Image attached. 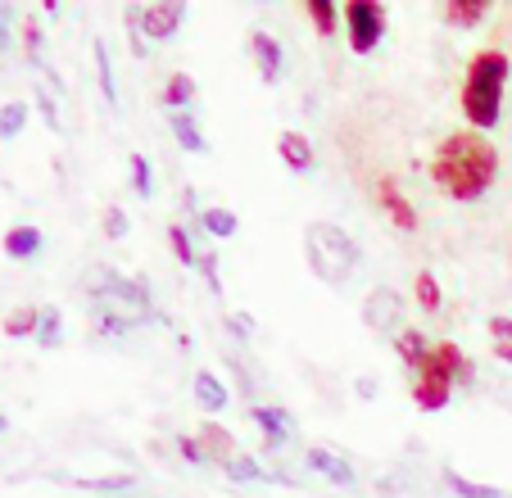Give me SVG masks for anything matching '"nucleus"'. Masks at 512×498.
I'll return each mask as SVG.
<instances>
[{"instance_id":"f257e3e1","label":"nucleus","mask_w":512,"mask_h":498,"mask_svg":"<svg viewBox=\"0 0 512 498\" xmlns=\"http://www.w3.org/2000/svg\"><path fill=\"white\" fill-rule=\"evenodd\" d=\"M499 177V150L490 145L485 132H463L445 136V141L435 145V159H431V182L458 204H472L481 200L485 191L494 186Z\"/></svg>"},{"instance_id":"f03ea898","label":"nucleus","mask_w":512,"mask_h":498,"mask_svg":"<svg viewBox=\"0 0 512 498\" xmlns=\"http://www.w3.org/2000/svg\"><path fill=\"white\" fill-rule=\"evenodd\" d=\"M508 55L503 50H476L472 64H467L463 73V96H458V105H463V118L472 132H490V127H499L503 118V91H508Z\"/></svg>"},{"instance_id":"7ed1b4c3","label":"nucleus","mask_w":512,"mask_h":498,"mask_svg":"<svg viewBox=\"0 0 512 498\" xmlns=\"http://www.w3.org/2000/svg\"><path fill=\"white\" fill-rule=\"evenodd\" d=\"M304 259H309L318 281L345 286V281L354 277L358 259H363V249H358V240L349 236L340 222H309V227H304Z\"/></svg>"},{"instance_id":"20e7f679","label":"nucleus","mask_w":512,"mask_h":498,"mask_svg":"<svg viewBox=\"0 0 512 498\" xmlns=\"http://www.w3.org/2000/svg\"><path fill=\"white\" fill-rule=\"evenodd\" d=\"M454 381L472 385V363L463 358V349L454 345V340H445V345H435L431 358H426V367L413 376V399L422 412H440L449 403V394H454Z\"/></svg>"},{"instance_id":"39448f33","label":"nucleus","mask_w":512,"mask_h":498,"mask_svg":"<svg viewBox=\"0 0 512 498\" xmlns=\"http://www.w3.org/2000/svg\"><path fill=\"white\" fill-rule=\"evenodd\" d=\"M345 37L354 55H372L386 37V5L381 0H349L345 5Z\"/></svg>"},{"instance_id":"423d86ee","label":"nucleus","mask_w":512,"mask_h":498,"mask_svg":"<svg viewBox=\"0 0 512 498\" xmlns=\"http://www.w3.org/2000/svg\"><path fill=\"white\" fill-rule=\"evenodd\" d=\"M132 14H136V28H141L145 37L168 41L177 28H182L186 5H182V0H159V5H145V10H132Z\"/></svg>"},{"instance_id":"0eeeda50","label":"nucleus","mask_w":512,"mask_h":498,"mask_svg":"<svg viewBox=\"0 0 512 498\" xmlns=\"http://www.w3.org/2000/svg\"><path fill=\"white\" fill-rule=\"evenodd\" d=\"M372 195H377L381 213H386L390 222H395L399 231H417V209L408 204V195L399 191L395 177H377V186H372Z\"/></svg>"},{"instance_id":"6e6552de","label":"nucleus","mask_w":512,"mask_h":498,"mask_svg":"<svg viewBox=\"0 0 512 498\" xmlns=\"http://www.w3.org/2000/svg\"><path fill=\"white\" fill-rule=\"evenodd\" d=\"M363 317H368L372 331H395V326H404V308H399V295H395V290H372L368 304H363Z\"/></svg>"},{"instance_id":"1a4fd4ad","label":"nucleus","mask_w":512,"mask_h":498,"mask_svg":"<svg viewBox=\"0 0 512 498\" xmlns=\"http://www.w3.org/2000/svg\"><path fill=\"white\" fill-rule=\"evenodd\" d=\"M277 154H281V163H286L290 173H313V163H318L309 136H300V132H281L277 136Z\"/></svg>"},{"instance_id":"9d476101","label":"nucleus","mask_w":512,"mask_h":498,"mask_svg":"<svg viewBox=\"0 0 512 498\" xmlns=\"http://www.w3.org/2000/svg\"><path fill=\"white\" fill-rule=\"evenodd\" d=\"M195 440H200V449H204V458L209 462H232L236 458V440H232V431L227 426H218V422H204L200 431H195Z\"/></svg>"},{"instance_id":"9b49d317","label":"nucleus","mask_w":512,"mask_h":498,"mask_svg":"<svg viewBox=\"0 0 512 498\" xmlns=\"http://www.w3.org/2000/svg\"><path fill=\"white\" fill-rule=\"evenodd\" d=\"M250 55H254V64H259V77L272 87V82L281 77V46H277V37H272V32H254V37H250Z\"/></svg>"},{"instance_id":"f8f14e48","label":"nucleus","mask_w":512,"mask_h":498,"mask_svg":"<svg viewBox=\"0 0 512 498\" xmlns=\"http://www.w3.org/2000/svg\"><path fill=\"white\" fill-rule=\"evenodd\" d=\"M395 349H399V363L408 367V372H422L426 367V358H431V345H426V336L417 331V326H408V331H399L395 336Z\"/></svg>"},{"instance_id":"ddd939ff","label":"nucleus","mask_w":512,"mask_h":498,"mask_svg":"<svg viewBox=\"0 0 512 498\" xmlns=\"http://www.w3.org/2000/svg\"><path fill=\"white\" fill-rule=\"evenodd\" d=\"M485 14H490V0H445L440 19H445L449 28H476Z\"/></svg>"},{"instance_id":"4468645a","label":"nucleus","mask_w":512,"mask_h":498,"mask_svg":"<svg viewBox=\"0 0 512 498\" xmlns=\"http://www.w3.org/2000/svg\"><path fill=\"white\" fill-rule=\"evenodd\" d=\"M309 467L313 471H322V476L331 480V485H340V489H349L354 485V467H349L340 453H327V449H309Z\"/></svg>"},{"instance_id":"2eb2a0df","label":"nucleus","mask_w":512,"mask_h":498,"mask_svg":"<svg viewBox=\"0 0 512 498\" xmlns=\"http://www.w3.org/2000/svg\"><path fill=\"white\" fill-rule=\"evenodd\" d=\"M41 245H46V236H41L37 227H10L5 231V254H10V259H37L41 254Z\"/></svg>"},{"instance_id":"dca6fc26","label":"nucleus","mask_w":512,"mask_h":498,"mask_svg":"<svg viewBox=\"0 0 512 498\" xmlns=\"http://www.w3.org/2000/svg\"><path fill=\"white\" fill-rule=\"evenodd\" d=\"M168 123H173V132H177V141H182V150H191V154H204V150H209V141H204L200 123L191 118V109H177V114H168Z\"/></svg>"},{"instance_id":"f3484780","label":"nucleus","mask_w":512,"mask_h":498,"mask_svg":"<svg viewBox=\"0 0 512 498\" xmlns=\"http://www.w3.org/2000/svg\"><path fill=\"white\" fill-rule=\"evenodd\" d=\"M195 399H200V408L223 412L227 408V385L218 381L213 372H200V376H195Z\"/></svg>"},{"instance_id":"a211bd4d","label":"nucleus","mask_w":512,"mask_h":498,"mask_svg":"<svg viewBox=\"0 0 512 498\" xmlns=\"http://www.w3.org/2000/svg\"><path fill=\"white\" fill-rule=\"evenodd\" d=\"M250 417L263 426V435H268V444H281V440H286V435H290V417H286V412H281V408H263V403H259V408H250Z\"/></svg>"},{"instance_id":"6ab92c4d","label":"nucleus","mask_w":512,"mask_h":498,"mask_svg":"<svg viewBox=\"0 0 512 498\" xmlns=\"http://www.w3.org/2000/svg\"><path fill=\"white\" fill-rule=\"evenodd\" d=\"M227 476L232 480H263V485H290L286 476H272V471H263L254 458H245V453H236L232 462H227Z\"/></svg>"},{"instance_id":"aec40b11","label":"nucleus","mask_w":512,"mask_h":498,"mask_svg":"<svg viewBox=\"0 0 512 498\" xmlns=\"http://www.w3.org/2000/svg\"><path fill=\"white\" fill-rule=\"evenodd\" d=\"M485 331H490V345H494V358L499 363H512V317L494 313L490 322H485Z\"/></svg>"},{"instance_id":"412c9836","label":"nucleus","mask_w":512,"mask_h":498,"mask_svg":"<svg viewBox=\"0 0 512 498\" xmlns=\"http://www.w3.org/2000/svg\"><path fill=\"white\" fill-rule=\"evenodd\" d=\"M191 100H195V82L186 73H173L168 77V87H164V105H168V114H177V109H191Z\"/></svg>"},{"instance_id":"4be33fe9","label":"nucleus","mask_w":512,"mask_h":498,"mask_svg":"<svg viewBox=\"0 0 512 498\" xmlns=\"http://www.w3.org/2000/svg\"><path fill=\"white\" fill-rule=\"evenodd\" d=\"M168 245H173V254L186 263V268H200V254H204V249H195V236L182 227V222H173V227H168Z\"/></svg>"},{"instance_id":"5701e85b","label":"nucleus","mask_w":512,"mask_h":498,"mask_svg":"<svg viewBox=\"0 0 512 498\" xmlns=\"http://www.w3.org/2000/svg\"><path fill=\"white\" fill-rule=\"evenodd\" d=\"M200 227L209 231V236L227 240V236H236V227H241V222H236L232 209H204V213H200Z\"/></svg>"},{"instance_id":"b1692460","label":"nucleus","mask_w":512,"mask_h":498,"mask_svg":"<svg viewBox=\"0 0 512 498\" xmlns=\"http://www.w3.org/2000/svg\"><path fill=\"white\" fill-rule=\"evenodd\" d=\"M37 322H41V308H14V313L5 317V336L10 340L37 336Z\"/></svg>"},{"instance_id":"393cba45","label":"nucleus","mask_w":512,"mask_h":498,"mask_svg":"<svg viewBox=\"0 0 512 498\" xmlns=\"http://www.w3.org/2000/svg\"><path fill=\"white\" fill-rule=\"evenodd\" d=\"M445 485L454 489L458 498H503V489H494V485H476V480H463L454 467H445Z\"/></svg>"},{"instance_id":"a878e982","label":"nucleus","mask_w":512,"mask_h":498,"mask_svg":"<svg viewBox=\"0 0 512 498\" xmlns=\"http://www.w3.org/2000/svg\"><path fill=\"white\" fill-rule=\"evenodd\" d=\"M59 326H64L59 308H41V322H37V345H41V349H55V345H59V336H64Z\"/></svg>"},{"instance_id":"bb28decb","label":"nucleus","mask_w":512,"mask_h":498,"mask_svg":"<svg viewBox=\"0 0 512 498\" xmlns=\"http://www.w3.org/2000/svg\"><path fill=\"white\" fill-rule=\"evenodd\" d=\"M23 123H28V105L10 100V105L0 109V141H14V136L23 132Z\"/></svg>"},{"instance_id":"cd10ccee","label":"nucleus","mask_w":512,"mask_h":498,"mask_svg":"<svg viewBox=\"0 0 512 498\" xmlns=\"http://www.w3.org/2000/svg\"><path fill=\"white\" fill-rule=\"evenodd\" d=\"M309 19H313V28H318L322 37H331V32H336V23H340V14H336V5H331V0H309Z\"/></svg>"},{"instance_id":"c85d7f7f","label":"nucleus","mask_w":512,"mask_h":498,"mask_svg":"<svg viewBox=\"0 0 512 498\" xmlns=\"http://www.w3.org/2000/svg\"><path fill=\"white\" fill-rule=\"evenodd\" d=\"M132 191L141 195H155V173H150V159L145 154H132Z\"/></svg>"},{"instance_id":"c756f323","label":"nucleus","mask_w":512,"mask_h":498,"mask_svg":"<svg viewBox=\"0 0 512 498\" xmlns=\"http://www.w3.org/2000/svg\"><path fill=\"white\" fill-rule=\"evenodd\" d=\"M413 290H417V304H422L426 313H435V308H440V281H435L431 272H417Z\"/></svg>"},{"instance_id":"7c9ffc66","label":"nucleus","mask_w":512,"mask_h":498,"mask_svg":"<svg viewBox=\"0 0 512 498\" xmlns=\"http://www.w3.org/2000/svg\"><path fill=\"white\" fill-rule=\"evenodd\" d=\"M96 68H100V91H105V100H109V109L118 105V91H114V73H109V50H105V41H96Z\"/></svg>"},{"instance_id":"2f4dec72","label":"nucleus","mask_w":512,"mask_h":498,"mask_svg":"<svg viewBox=\"0 0 512 498\" xmlns=\"http://www.w3.org/2000/svg\"><path fill=\"white\" fill-rule=\"evenodd\" d=\"M14 46V5H5L0 0V55Z\"/></svg>"},{"instance_id":"473e14b6","label":"nucleus","mask_w":512,"mask_h":498,"mask_svg":"<svg viewBox=\"0 0 512 498\" xmlns=\"http://www.w3.org/2000/svg\"><path fill=\"white\" fill-rule=\"evenodd\" d=\"M82 489H132V476H100V480H78Z\"/></svg>"},{"instance_id":"72a5a7b5","label":"nucleus","mask_w":512,"mask_h":498,"mask_svg":"<svg viewBox=\"0 0 512 498\" xmlns=\"http://www.w3.org/2000/svg\"><path fill=\"white\" fill-rule=\"evenodd\" d=\"M23 46H28V55H32V59L41 55V28H37V19L23 23Z\"/></svg>"},{"instance_id":"f704fd0d","label":"nucleus","mask_w":512,"mask_h":498,"mask_svg":"<svg viewBox=\"0 0 512 498\" xmlns=\"http://www.w3.org/2000/svg\"><path fill=\"white\" fill-rule=\"evenodd\" d=\"M177 449H182V458H186V462H209V458H204V449H200V440H195V435H182V440H177Z\"/></svg>"},{"instance_id":"c9c22d12","label":"nucleus","mask_w":512,"mask_h":498,"mask_svg":"<svg viewBox=\"0 0 512 498\" xmlns=\"http://www.w3.org/2000/svg\"><path fill=\"white\" fill-rule=\"evenodd\" d=\"M105 231H109L114 240L127 236V213H123V209H109V213H105Z\"/></svg>"},{"instance_id":"e433bc0d","label":"nucleus","mask_w":512,"mask_h":498,"mask_svg":"<svg viewBox=\"0 0 512 498\" xmlns=\"http://www.w3.org/2000/svg\"><path fill=\"white\" fill-rule=\"evenodd\" d=\"M232 331H236V336H250V331H254L250 313H232Z\"/></svg>"},{"instance_id":"4c0bfd02","label":"nucleus","mask_w":512,"mask_h":498,"mask_svg":"<svg viewBox=\"0 0 512 498\" xmlns=\"http://www.w3.org/2000/svg\"><path fill=\"white\" fill-rule=\"evenodd\" d=\"M0 431H5V417H0Z\"/></svg>"}]
</instances>
